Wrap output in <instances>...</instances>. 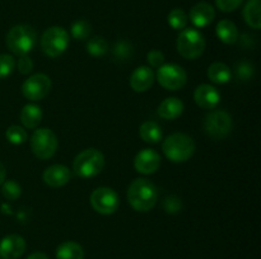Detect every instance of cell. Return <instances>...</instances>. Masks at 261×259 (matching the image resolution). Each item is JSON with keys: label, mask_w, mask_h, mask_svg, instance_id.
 <instances>
[{"label": "cell", "mask_w": 261, "mask_h": 259, "mask_svg": "<svg viewBox=\"0 0 261 259\" xmlns=\"http://www.w3.org/2000/svg\"><path fill=\"white\" fill-rule=\"evenodd\" d=\"M127 201L138 212H148L158 201L157 187L145 178H138L127 188Z\"/></svg>", "instance_id": "1"}, {"label": "cell", "mask_w": 261, "mask_h": 259, "mask_svg": "<svg viewBox=\"0 0 261 259\" xmlns=\"http://www.w3.org/2000/svg\"><path fill=\"white\" fill-rule=\"evenodd\" d=\"M162 150L166 157L172 163L188 161L195 151V142L189 135L172 134L163 141Z\"/></svg>", "instance_id": "2"}, {"label": "cell", "mask_w": 261, "mask_h": 259, "mask_svg": "<svg viewBox=\"0 0 261 259\" xmlns=\"http://www.w3.org/2000/svg\"><path fill=\"white\" fill-rule=\"evenodd\" d=\"M7 46L13 53L18 56L27 55L35 47L36 41H37V33L31 25L19 24L14 25L12 29L8 32Z\"/></svg>", "instance_id": "3"}, {"label": "cell", "mask_w": 261, "mask_h": 259, "mask_svg": "<svg viewBox=\"0 0 261 259\" xmlns=\"http://www.w3.org/2000/svg\"><path fill=\"white\" fill-rule=\"evenodd\" d=\"M105 167V156L99 150L87 149L79 152L73 163V169L78 177L93 178L102 172Z\"/></svg>", "instance_id": "4"}, {"label": "cell", "mask_w": 261, "mask_h": 259, "mask_svg": "<svg viewBox=\"0 0 261 259\" xmlns=\"http://www.w3.org/2000/svg\"><path fill=\"white\" fill-rule=\"evenodd\" d=\"M177 51L186 60H195L205 50L204 36L194 28H184L177 37Z\"/></svg>", "instance_id": "5"}, {"label": "cell", "mask_w": 261, "mask_h": 259, "mask_svg": "<svg viewBox=\"0 0 261 259\" xmlns=\"http://www.w3.org/2000/svg\"><path fill=\"white\" fill-rule=\"evenodd\" d=\"M58 137L50 128H38L31 137V149L41 160L50 159L58 150Z\"/></svg>", "instance_id": "6"}, {"label": "cell", "mask_w": 261, "mask_h": 259, "mask_svg": "<svg viewBox=\"0 0 261 259\" xmlns=\"http://www.w3.org/2000/svg\"><path fill=\"white\" fill-rule=\"evenodd\" d=\"M69 46V35L64 28L50 27L41 38V48L48 57H58Z\"/></svg>", "instance_id": "7"}, {"label": "cell", "mask_w": 261, "mask_h": 259, "mask_svg": "<svg viewBox=\"0 0 261 259\" xmlns=\"http://www.w3.org/2000/svg\"><path fill=\"white\" fill-rule=\"evenodd\" d=\"M157 80L167 90H180L188 81V74L176 63H163L157 71Z\"/></svg>", "instance_id": "8"}, {"label": "cell", "mask_w": 261, "mask_h": 259, "mask_svg": "<svg viewBox=\"0 0 261 259\" xmlns=\"http://www.w3.org/2000/svg\"><path fill=\"white\" fill-rule=\"evenodd\" d=\"M204 130L206 135L213 139L219 140L228 136L232 131V118L227 112L217 109L206 114L204 121Z\"/></svg>", "instance_id": "9"}, {"label": "cell", "mask_w": 261, "mask_h": 259, "mask_svg": "<svg viewBox=\"0 0 261 259\" xmlns=\"http://www.w3.org/2000/svg\"><path fill=\"white\" fill-rule=\"evenodd\" d=\"M91 205L93 210L101 215H112L119 208L120 200L112 188L99 187L92 192Z\"/></svg>", "instance_id": "10"}, {"label": "cell", "mask_w": 261, "mask_h": 259, "mask_svg": "<svg viewBox=\"0 0 261 259\" xmlns=\"http://www.w3.org/2000/svg\"><path fill=\"white\" fill-rule=\"evenodd\" d=\"M51 90V80L45 74H35L30 76L22 85V93L32 102L41 101Z\"/></svg>", "instance_id": "11"}, {"label": "cell", "mask_w": 261, "mask_h": 259, "mask_svg": "<svg viewBox=\"0 0 261 259\" xmlns=\"http://www.w3.org/2000/svg\"><path fill=\"white\" fill-rule=\"evenodd\" d=\"M161 165V156L155 150L143 149L137 154L134 159L135 170L140 174L149 175L158 170Z\"/></svg>", "instance_id": "12"}, {"label": "cell", "mask_w": 261, "mask_h": 259, "mask_svg": "<svg viewBox=\"0 0 261 259\" xmlns=\"http://www.w3.org/2000/svg\"><path fill=\"white\" fill-rule=\"evenodd\" d=\"M194 99L200 108L214 109L221 102V94L211 84H201L194 91Z\"/></svg>", "instance_id": "13"}, {"label": "cell", "mask_w": 261, "mask_h": 259, "mask_svg": "<svg viewBox=\"0 0 261 259\" xmlns=\"http://www.w3.org/2000/svg\"><path fill=\"white\" fill-rule=\"evenodd\" d=\"M25 250V241L20 235H8L0 241V256L3 259H18Z\"/></svg>", "instance_id": "14"}, {"label": "cell", "mask_w": 261, "mask_h": 259, "mask_svg": "<svg viewBox=\"0 0 261 259\" xmlns=\"http://www.w3.org/2000/svg\"><path fill=\"white\" fill-rule=\"evenodd\" d=\"M189 18H190L191 23L195 27L204 28L213 22L214 18H216V12H214V8L211 4L201 2L191 8Z\"/></svg>", "instance_id": "15"}, {"label": "cell", "mask_w": 261, "mask_h": 259, "mask_svg": "<svg viewBox=\"0 0 261 259\" xmlns=\"http://www.w3.org/2000/svg\"><path fill=\"white\" fill-rule=\"evenodd\" d=\"M153 83H154V73L148 66H139L133 71L130 76V86L138 93L147 91L148 89L152 88Z\"/></svg>", "instance_id": "16"}, {"label": "cell", "mask_w": 261, "mask_h": 259, "mask_svg": "<svg viewBox=\"0 0 261 259\" xmlns=\"http://www.w3.org/2000/svg\"><path fill=\"white\" fill-rule=\"evenodd\" d=\"M69 180H70V170L65 165H51L43 172V182L53 188L63 187Z\"/></svg>", "instance_id": "17"}, {"label": "cell", "mask_w": 261, "mask_h": 259, "mask_svg": "<svg viewBox=\"0 0 261 259\" xmlns=\"http://www.w3.org/2000/svg\"><path fill=\"white\" fill-rule=\"evenodd\" d=\"M184 103L178 98H166L158 107V114L163 119H176L182 114Z\"/></svg>", "instance_id": "18"}, {"label": "cell", "mask_w": 261, "mask_h": 259, "mask_svg": "<svg viewBox=\"0 0 261 259\" xmlns=\"http://www.w3.org/2000/svg\"><path fill=\"white\" fill-rule=\"evenodd\" d=\"M217 36L226 45H233L239 41V29L236 24L228 19H223L217 24Z\"/></svg>", "instance_id": "19"}, {"label": "cell", "mask_w": 261, "mask_h": 259, "mask_svg": "<svg viewBox=\"0 0 261 259\" xmlns=\"http://www.w3.org/2000/svg\"><path fill=\"white\" fill-rule=\"evenodd\" d=\"M42 119V111L37 104H25L20 112V122L27 128H36Z\"/></svg>", "instance_id": "20"}, {"label": "cell", "mask_w": 261, "mask_h": 259, "mask_svg": "<svg viewBox=\"0 0 261 259\" xmlns=\"http://www.w3.org/2000/svg\"><path fill=\"white\" fill-rule=\"evenodd\" d=\"M84 250L75 241H65L56 249V259H83Z\"/></svg>", "instance_id": "21"}, {"label": "cell", "mask_w": 261, "mask_h": 259, "mask_svg": "<svg viewBox=\"0 0 261 259\" xmlns=\"http://www.w3.org/2000/svg\"><path fill=\"white\" fill-rule=\"evenodd\" d=\"M139 135L143 141L148 142V144H157L162 140V128L157 122L145 121L140 126Z\"/></svg>", "instance_id": "22"}, {"label": "cell", "mask_w": 261, "mask_h": 259, "mask_svg": "<svg viewBox=\"0 0 261 259\" xmlns=\"http://www.w3.org/2000/svg\"><path fill=\"white\" fill-rule=\"evenodd\" d=\"M260 7L261 0H249L244 8L245 22L255 29H260L261 18H260Z\"/></svg>", "instance_id": "23"}, {"label": "cell", "mask_w": 261, "mask_h": 259, "mask_svg": "<svg viewBox=\"0 0 261 259\" xmlns=\"http://www.w3.org/2000/svg\"><path fill=\"white\" fill-rule=\"evenodd\" d=\"M208 78L216 84H226L231 80L232 71L226 63L214 62L208 68Z\"/></svg>", "instance_id": "24"}, {"label": "cell", "mask_w": 261, "mask_h": 259, "mask_svg": "<svg viewBox=\"0 0 261 259\" xmlns=\"http://www.w3.org/2000/svg\"><path fill=\"white\" fill-rule=\"evenodd\" d=\"M109 51V43L103 37H92L87 43V52L93 57H102Z\"/></svg>", "instance_id": "25"}, {"label": "cell", "mask_w": 261, "mask_h": 259, "mask_svg": "<svg viewBox=\"0 0 261 259\" xmlns=\"http://www.w3.org/2000/svg\"><path fill=\"white\" fill-rule=\"evenodd\" d=\"M134 52L133 45L129 41H117L114 46V57L116 58L119 62H125V61L130 60Z\"/></svg>", "instance_id": "26"}, {"label": "cell", "mask_w": 261, "mask_h": 259, "mask_svg": "<svg viewBox=\"0 0 261 259\" xmlns=\"http://www.w3.org/2000/svg\"><path fill=\"white\" fill-rule=\"evenodd\" d=\"M188 19L189 17L186 15V13L182 9H180V8L171 10L170 14H168V24L173 29L182 30L186 27V24H188Z\"/></svg>", "instance_id": "27"}, {"label": "cell", "mask_w": 261, "mask_h": 259, "mask_svg": "<svg viewBox=\"0 0 261 259\" xmlns=\"http://www.w3.org/2000/svg\"><path fill=\"white\" fill-rule=\"evenodd\" d=\"M5 137L13 145H22L27 141V131L23 127L13 124L5 132Z\"/></svg>", "instance_id": "28"}, {"label": "cell", "mask_w": 261, "mask_h": 259, "mask_svg": "<svg viewBox=\"0 0 261 259\" xmlns=\"http://www.w3.org/2000/svg\"><path fill=\"white\" fill-rule=\"evenodd\" d=\"M70 32L71 36H73L75 40L83 41L91 36L92 27L87 20H76V22H74L73 25H71Z\"/></svg>", "instance_id": "29"}, {"label": "cell", "mask_w": 261, "mask_h": 259, "mask_svg": "<svg viewBox=\"0 0 261 259\" xmlns=\"http://www.w3.org/2000/svg\"><path fill=\"white\" fill-rule=\"evenodd\" d=\"M236 78L241 81H249L254 78L255 75V68L252 63L247 62V61H242L236 65Z\"/></svg>", "instance_id": "30"}, {"label": "cell", "mask_w": 261, "mask_h": 259, "mask_svg": "<svg viewBox=\"0 0 261 259\" xmlns=\"http://www.w3.org/2000/svg\"><path fill=\"white\" fill-rule=\"evenodd\" d=\"M3 183H4V184H3L2 192L3 196H4L7 200L14 201L20 197V195H22V188H20V185L18 184L17 182H14V180H7V182Z\"/></svg>", "instance_id": "31"}, {"label": "cell", "mask_w": 261, "mask_h": 259, "mask_svg": "<svg viewBox=\"0 0 261 259\" xmlns=\"http://www.w3.org/2000/svg\"><path fill=\"white\" fill-rule=\"evenodd\" d=\"M15 60L13 56L3 53L0 55V79H5L14 71Z\"/></svg>", "instance_id": "32"}, {"label": "cell", "mask_w": 261, "mask_h": 259, "mask_svg": "<svg viewBox=\"0 0 261 259\" xmlns=\"http://www.w3.org/2000/svg\"><path fill=\"white\" fill-rule=\"evenodd\" d=\"M244 0H216V4L219 10L224 13H229L236 10L241 5Z\"/></svg>", "instance_id": "33"}, {"label": "cell", "mask_w": 261, "mask_h": 259, "mask_svg": "<svg viewBox=\"0 0 261 259\" xmlns=\"http://www.w3.org/2000/svg\"><path fill=\"white\" fill-rule=\"evenodd\" d=\"M147 60L152 68H161L165 63V55L158 50H152L148 52Z\"/></svg>", "instance_id": "34"}, {"label": "cell", "mask_w": 261, "mask_h": 259, "mask_svg": "<svg viewBox=\"0 0 261 259\" xmlns=\"http://www.w3.org/2000/svg\"><path fill=\"white\" fill-rule=\"evenodd\" d=\"M163 207L168 213H177L181 210V201L177 197L170 196L163 202Z\"/></svg>", "instance_id": "35"}, {"label": "cell", "mask_w": 261, "mask_h": 259, "mask_svg": "<svg viewBox=\"0 0 261 259\" xmlns=\"http://www.w3.org/2000/svg\"><path fill=\"white\" fill-rule=\"evenodd\" d=\"M17 66H18V70H19V73L24 74L25 75V74H30L31 71H32L33 62L27 55H23V56H20L19 60H18Z\"/></svg>", "instance_id": "36"}, {"label": "cell", "mask_w": 261, "mask_h": 259, "mask_svg": "<svg viewBox=\"0 0 261 259\" xmlns=\"http://www.w3.org/2000/svg\"><path fill=\"white\" fill-rule=\"evenodd\" d=\"M239 40H240V43H241L245 48H251L252 46L255 45L254 37L250 35H242L241 37H239Z\"/></svg>", "instance_id": "37"}, {"label": "cell", "mask_w": 261, "mask_h": 259, "mask_svg": "<svg viewBox=\"0 0 261 259\" xmlns=\"http://www.w3.org/2000/svg\"><path fill=\"white\" fill-rule=\"evenodd\" d=\"M27 259H48V256L45 253H41V251H36L32 253Z\"/></svg>", "instance_id": "38"}, {"label": "cell", "mask_w": 261, "mask_h": 259, "mask_svg": "<svg viewBox=\"0 0 261 259\" xmlns=\"http://www.w3.org/2000/svg\"><path fill=\"white\" fill-rule=\"evenodd\" d=\"M5 174H7V172H5V167L0 163V184L5 180Z\"/></svg>", "instance_id": "39"}]
</instances>
